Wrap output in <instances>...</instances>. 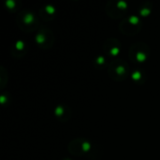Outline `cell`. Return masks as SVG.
<instances>
[{"label":"cell","mask_w":160,"mask_h":160,"mask_svg":"<svg viewBox=\"0 0 160 160\" xmlns=\"http://www.w3.org/2000/svg\"><path fill=\"white\" fill-rule=\"evenodd\" d=\"M150 55V48L142 42L134 43L129 49V58L133 61L144 62Z\"/></svg>","instance_id":"obj_4"},{"label":"cell","mask_w":160,"mask_h":160,"mask_svg":"<svg viewBox=\"0 0 160 160\" xmlns=\"http://www.w3.org/2000/svg\"><path fill=\"white\" fill-rule=\"evenodd\" d=\"M142 76H143V74H142V70L139 69V68H137L136 70H134L133 73H132V78H133V80H134V81H137V82H141L142 79Z\"/></svg>","instance_id":"obj_10"},{"label":"cell","mask_w":160,"mask_h":160,"mask_svg":"<svg viewBox=\"0 0 160 160\" xmlns=\"http://www.w3.org/2000/svg\"><path fill=\"white\" fill-rule=\"evenodd\" d=\"M7 5H8V8H13V7L15 5V2L14 1H11V0H8L7 1Z\"/></svg>","instance_id":"obj_13"},{"label":"cell","mask_w":160,"mask_h":160,"mask_svg":"<svg viewBox=\"0 0 160 160\" xmlns=\"http://www.w3.org/2000/svg\"><path fill=\"white\" fill-rule=\"evenodd\" d=\"M142 24L139 17L136 15H130L129 17L122 21V22L119 25V28L120 31L123 32L124 34L131 36L137 34L142 28Z\"/></svg>","instance_id":"obj_3"},{"label":"cell","mask_w":160,"mask_h":160,"mask_svg":"<svg viewBox=\"0 0 160 160\" xmlns=\"http://www.w3.org/2000/svg\"><path fill=\"white\" fill-rule=\"evenodd\" d=\"M68 109V108L67 106L58 105V106L56 107V109H55V115L58 116V117H60V118H62V116L66 114Z\"/></svg>","instance_id":"obj_7"},{"label":"cell","mask_w":160,"mask_h":160,"mask_svg":"<svg viewBox=\"0 0 160 160\" xmlns=\"http://www.w3.org/2000/svg\"><path fill=\"white\" fill-rule=\"evenodd\" d=\"M128 65L123 59L113 60L109 67V75L115 81H123L128 77Z\"/></svg>","instance_id":"obj_1"},{"label":"cell","mask_w":160,"mask_h":160,"mask_svg":"<svg viewBox=\"0 0 160 160\" xmlns=\"http://www.w3.org/2000/svg\"><path fill=\"white\" fill-rule=\"evenodd\" d=\"M17 24L18 26L22 29V30H26V31H33L37 26H38V19L35 16V14L28 10L25 9L22 12L19 13V15L17 16Z\"/></svg>","instance_id":"obj_2"},{"label":"cell","mask_w":160,"mask_h":160,"mask_svg":"<svg viewBox=\"0 0 160 160\" xmlns=\"http://www.w3.org/2000/svg\"><path fill=\"white\" fill-rule=\"evenodd\" d=\"M96 62L98 64V66H101L105 63V57L103 55H99L98 56V58L96 59Z\"/></svg>","instance_id":"obj_12"},{"label":"cell","mask_w":160,"mask_h":160,"mask_svg":"<svg viewBox=\"0 0 160 160\" xmlns=\"http://www.w3.org/2000/svg\"><path fill=\"white\" fill-rule=\"evenodd\" d=\"M15 49L16 50H20V51H23L24 49V43L22 40H18L15 42Z\"/></svg>","instance_id":"obj_11"},{"label":"cell","mask_w":160,"mask_h":160,"mask_svg":"<svg viewBox=\"0 0 160 160\" xmlns=\"http://www.w3.org/2000/svg\"><path fill=\"white\" fill-rule=\"evenodd\" d=\"M151 9H152V4L149 2V4H148L147 7L143 6V7H142L140 8V13H141L142 16H147L151 12Z\"/></svg>","instance_id":"obj_8"},{"label":"cell","mask_w":160,"mask_h":160,"mask_svg":"<svg viewBox=\"0 0 160 160\" xmlns=\"http://www.w3.org/2000/svg\"><path fill=\"white\" fill-rule=\"evenodd\" d=\"M41 10L42 11H45L46 14H49L52 18V15H54V13H55V8L53 6H51V5L45 6L44 8H42Z\"/></svg>","instance_id":"obj_9"},{"label":"cell","mask_w":160,"mask_h":160,"mask_svg":"<svg viewBox=\"0 0 160 160\" xmlns=\"http://www.w3.org/2000/svg\"><path fill=\"white\" fill-rule=\"evenodd\" d=\"M63 160H70V159H68V158H65V159H63Z\"/></svg>","instance_id":"obj_14"},{"label":"cell","mask_w":160,"mask_h":160,"mask_svg":"<svg viewBox=\"0 0 160 160\" xmlns=\"http://www.w3.org/2000/svg\"><path fill=\"white\" fill-rule=\"evenodd\" d=\"M53 35L49 29H40L36 36V41L43 49L50 48L52 45Z\"/></svg>","instance_id":"obj_5"},{"label":"cell","mask_w":160,"mask_h":160,"mask_svg":"<svg viewBox=\"0 0 160 160\" xmlns=\"http://www.w3.org/2000/svg\"><path fill=\"white\" fill-rule=\"evenodd\" d=\"M120 42L115 39V38H109L105 45H104V48H105V51L110 53L111 55H116L119 51H120Z\"/></svg>","instance_id":"obj_6"}]
</instances>
